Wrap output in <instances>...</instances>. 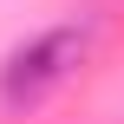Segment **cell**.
<instances>
[{
	"label": "cell",
	"mask_w": 124,
	"mask_h": 124,
	"mask_svg": "<svg viewBox=\"0 0 124 124\" xmlns=\"http://www.w3.org/2000/svg\"><path fill=\"white\" fill-rule=\"evenodd\" d=\"M92 46H98V20H59V26L20 39V46L7 52V65H0V105H7V111L46 105V98L92 59Z\"/></svg>",
	"instance_id": "1"
}]
</instances>
